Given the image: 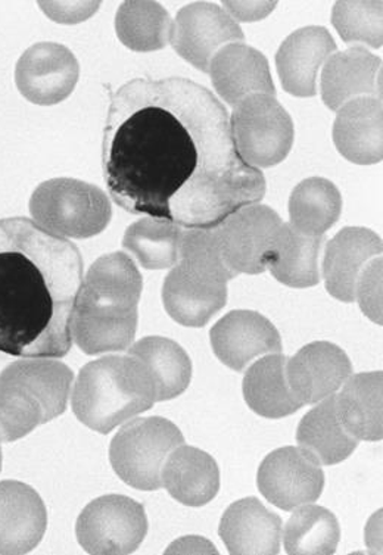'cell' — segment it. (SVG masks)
<instances>
[{
	"label": "cell",
	"mask_w": 383,
	"mask_h": 555,
	"mask_svg": "<svg viewBox=\"0 0 383 555\" xmlns=\"http://www.w3.org/2000/svg\"><path fill=\"white\" fill-rule=\"evenodd\" d=\"M102 167L118 207L187 230L216 229L266 195L265 176L234 146L228 109L188 78H135L113 94Z\"/></svg>",
	"instance_id": "6da1fadb"
},
{
	"label": "cell",
	"mask_w": 383,
	"mask_h": 555,
	"mask_svg": "<svg viewBox=\"0 0 383 555\" xmlns=\"http://www.w3.org/2000/svg\"><path fill=\"white\" fill-rule=\"evenodd\" d=\"M84 285V258L72 242L30 218L0 220V352L63 359Z\"/></svg>",
	"instance_id": "7a4b0ae2"
},
{
	"label": "cell",
	"mask_w": 383,
	"mask_h": 555,
	"mask_svg": "<svg viewBox=\"0 0 383 555\" xmlns=\"http://www.w3.org/2000/svg\"><path fill=\"white\" fill-rule=\"evenodd\" d=\"M142 278L127 255L99 258L81 285L73 319V340L88 356L130 348L138 326Z\"/></svg>",
	"instance_id": "3957f363"
},
{
	"label": "cell",
	"mask_w": 383,
	"mask_h": 555,
	"mask_svg": "<svg viewBox=\"0 0 383 555\" xmlns=\"http://www.w3.org/2000/svg\"><path fill=\"white\" fill-rule=\"evenodd\" d=\"M155 402L150 373L133 356H110L86 364L72 395L78 421L102 435L145 413Z\"/></svg>",
	"instance_id": "277c9868"
},
{
	"label": "cell",
	"mask_w": 383,
	"mask_h": 555,
	"mask_svg": "<svg viewBox=\"0 0 383 555\" xmlns=\"http://www.w3.org/2000/svg\"><path fill=\"white\" fill-rule=\"evenodd\" d=\"M220 250L213 230H184L179 261L163 287L164 307L187 327H204L228 302V282L237 278Z\"/></svg>",
	"instance_id": "5b68a950"
},
{
	"label": "cell",
	"mask_w": 383,
	"mask_h": 555,
	"mask_svg": "<svg viewBox=\"0 0 383 555\" xmlns=\"http://www.w3.org/2000/svg\"><path fill=\"white\" fill-rule=\"evenodd\" d=\"M74 374L60 361H16L0 373V441L14 442L67 410Z\"/></svg>",
	"instance_id": "8992f818"
},
{
	"label": "cell",
	"mask_w": 383,
	"mask_h": 555,
	"mask_svg": "<svg viewBox=\"0 0 383 555\" xmlns=\"http://www.w3.org/2000/svg\"><path fill=\"white\" fill-rule=\"evenodd\" d=\"M183 443L179 427L167 418H136L127 423L111 442V466L131 488L158 491L163 488L161 473L168 455Z\"/></svg>",
	"instance_id": "52a82bcc"
},
{
	"label": "cell",
	"mask_w": 383,
	"mask_h": 555,
	"mask_svg": "<svg viewBox=\"0 0 383 555\" xmlns=\"http://www.w3.org/2000/svg\"><path fill=\"white\" fill-rule=\"evenodd\" d=\"M40 228L56 236L86 240L104 232L111 220L108 197L101 189L77 180L44 183L31 201Z\"/></svg>",
	"instance_id": "ba28073f"
},
{
	"label": "cell",
	"mask_w": 383,
	"mask_h": 555,
	"mask_svg": "<svg viewBox=\"0 0 383 555\" xmlns=\"http://www.w3.org/2000/svg\"><path fill=\"white\" fill-rule=\"evenodd\" d=\"M230 126L239 155L254 168L278 166L294 143L291 115L269 94H254L234 106Z\"/></svg>",
	"instance_id": "9c48e42d"
},
{
	"label": "cell",
	"mask_w": 383,
	"mask_h": 555,
	"mask_svg": "<svg viewBox=\"0 0 383 555\" xmlns=\"http://www.w3.org/2000/svg\"><path fill=\"white\" fill-rule=\"evenodd\" d=\"M145 508L125 495H105L86 505L78 516V544L88 554L123 555L135 553L145 540Z\"/></svg>",
	"instance_id": "30bf717a"
},
{
	"label": "cell",
	"mask_w": 383,
	"mask_h": 555,
	"mask_svg": "<svg viewBox=\"0 0 383 555\" xmlns=\"http://www.w3.org/2000/svg\"><path fill=\"white\" fill-rule=\"evenodd\" d=\"M282 218L267 205H250L213 229L221 258L237 274L265 273L267 255L275 244Z\"/></svg>",
	"instance_id": "8fae6325"
},
{
	"label": "cell",
	"mask_w": 383,
	"mask_h": 555,
	"mask_svg": "<svg viewBox=\"0 0 383 555\" xmlns=\"http://www.w3.org/2000/svg\"><path fill=\"white\" fill-rule=\"evenodd\" d=\"M244 40V31L232 16L209 2L191 3L180 10L171 31L176 52L203 73H209V64L221 49Z\"/></svg>",
	"instance_id": "7c38bea8"
},
{
	"label": "cell",
	"mask_w": 383,
	"mask_h": 555,
	"mask_svg": "<svg viewBox=\"0 0 383 555\" xmlns=\"http://www.w3.org/2000/svg\"><path fill=\"white\" fill-rule=\"evenodd\" d=\"M257 485L269 503L292 512L320 499L324 473L303 448L285 447L267 455L259 466Z\"/></svg>",
	"instance_id": "4fadbf2b"
},
{
	"label": "cell",
	"mask_w": 383,
	"mask_h": 555,
	"mask_svg": "<svg viewBox=\"0 0 383 555\" xmlns=\"http://www.w3.org/2000/svg\"><path fill=\"white\" fill-rule=\"evenodd\" d=\"M209 336L217 359L234 372H244L257 357L282 351L278 328L255 311L229 312L214 324Z\"/></svg>",
	"instance_id": "5bb4252c"
},
{
	"label": "cell",
	"mask_w": 383,
	"mask_h": 555,
	"mask_svg": "<svg viewBox=\"0 0 383 555\" xmlns=\"http://www.w3.org/2000/svg\"><path fill=\"white\" fill-rule=\"evenodd\" d=\"M352 374L347 353L331 343L308 344L286 363L288 384L303 405L327 400Z\"/></svg>",
	"instance_id": "9a60e30c"
},
{
	"label": "cell",
	"mask_w": 383,
	"mask_h": 555,
	"mask_svg": "<svg viewBox=\"0 0 383 555\" xmlns=\"http://www.w3.org/2000/svg\"><path fill=\"white\" fill-rule=\"evenodd\" d=\"M47 528V507L35 489L16 480L0 482V554L30 553Z\"/></svg>",
	"instance_id": "2e32d148"
},
{
	"label": "cell",
	"mask_w": 383,
	"mask_h": 555,
	"mask_svg": "<svg viewBox=\"0 0 383 555\" xmlns=\"http://www.w3.org/2000/svg\"><path fill=\"white\" fill-rule=\"evenodd\" d=\"M382 241L372 230L345 228L329 241L323 258V279L329 294L337 301H356V287L362 270L382 255Z\"/></svg>",
	"instance_id": "e0dca14e"
},
{
	"label": "cell",
	"mask_w": 383,
	"mask_h": 555,
	"mask_svg": "<svg viewBox=\"0 0 383 555\" xmlns=\"http://www.w3.org/2000/svg\"><path fill=\"white\" fill-rule=\"evenodd\" d=\"M335 51V40L324 27L310 26L292 33L276 53L283 89L292 96H316L317 73Z\"/></svg>",
	"instance_id": "ac0fdd59"
},
{
	"label": "cell",
	"mask_w": 383,
	"mask_h": 555,
	"mask_svg": "<svg viewBox=\"0 0 383 555\" xmlns=\"http://www.w3.org/2000/svg\"><path fill=\"white\" fill-rule=\"evenodd\" d=\"M214 89L230 106L254 94L276 96L269 61L257 49L233 43L221 49L209 64Z\"/></svg>",
	"instance_id": "d6986e66"
},
{
	"label": "cell",
	"mask_w": 383,
	"mask_h": 555,
	"mask_svg": "<svg viewBox=\"0 0 383 555\" xmlns=\"http://www.w3.org/2000/svg\"><path fill=\"white\" fill-rule=\"evenodd\" d=\"M382 60L368 49L354 47L329 56L321 73V99L340 111L358 98L381 99Z\"/></svg>",
	"instance_id": "ffe728a7"
},
{
	"label": "cell",
	"mask_w": 383,
	"mask_h": 555,
	"mask_svg": "<svg viewBox=\"0 0 383 555\" xmlns=\"http://www.w3.org/2000/svg\"><path fill=\"white\" fill-rule=\"evenodd\" d=\"M218 533L230 554L275 555L280 553L282 520L251 496L226 509Z\"/></svg>",
	"instance_id": "44dd1931"
},
{
	"label": "cell",
	"mask_w": 383,
	"mask_h": 555,
	"mask_svg": "<svg viewBox=\"0 0 383 555\" xmlns=\"http://www.w3.org/2000/svg\"><path fill=\"white\" fill-rule=\"evenodd\" d=\"M333 142L348 162L370 166L382 162V101L358 98L336 115Z\"/></svg>",
	"instance_id": "7402d4cb"
},
{
	"label": "cell",
	"mask_w": 383,
	"mask_h": 555,
	"mask_svg": "<svg viewBox=\"0 0 383 555\" xmlns=\"http://www.w3.org/2000/svg\"><path fill=\"white\" fill-rule=\"evenodd\" d=\"M161 479L173 499L189 507L212 503L220 489V470L212 455L187 446L168 455Z\"/></svg>",
	"instance_id": "603a6c76"
},
{
	"label": "cell",
	"mask_w": 383,
	"mask_h": 555,
	"mask_svg": "<svg viewBox=\"0 0 383 555\" xmlns=\"http://www.w3.org/2000/svg\"><path fill=\"white\" fill-rule=\"evenodd\" d=\"M324 236H308L291 223H283L267 255L266 269L276 281L296 289L319 285V258Z\"/></svg>",
	"instance_id": "cb8c5ba5"
},
{
	"label": "cell",
	"mask_w": 383,
	"mask_h": 555,
	"mask_svg": "<svg viewBox=\"0 0 383 555\" xmlns=\"http://www.w3.org/2000/svg\"><path fill=\"white\" fill-rule=\"evenodd\" d=\"M296 441L320 466H333L344 462L358 446L357 439L342 425L335 395H331L304 415Z\"/></svg>",
	"instance_id": "d4e9b609"
},
{
	"label": "cell",
	"mask_w": 383,
	"mask_h": 555,
	"mask_svg": "<svg viewBox=\"0 0 383 555\" xmlns=\"http://www.w3.org/2000/svg\"><path fill=\"white\" fill-rule=\"evenodd\" d=\"M382 372L360 373L345 382L336 395L342 425L357 441L382 439Z\"/></svg>",
	"instance_id": "484cf974"
},
{
	"label": "cell",
	"mask_w": 383,
	"mask_h": 555,
	"mask_svg": "<svg viewBox=\"0 0 383 555\" xmlns=\"http://www.w3.org/2000/svg\"><path fill=\"white\" fill-rule=\"evenodd\" d=\"M286 363L288 359L282 353H269L251 365L245 374L246 404L261 417H286L303 406L288 384Z\"/></svg>",
	"instance_id": "4316f807"
},
{
	"label": "cell",
	"mask_w": 383,
	"mask_h": 555,
	"mask_svg": "<svg viewBox=\"0 0 383 555\" xmlns=\"http://www.w3.org/2000/svg\"><path fill=\"white\" fill-rule=\"evenodd\" d=\"M129 356L145 365L154 384L156 402L175 400L191 384V359L175 340L150 336L135 344Z\"/></svg>",
	"instance_id": "83f0119b"
},
{
	"label": "cell",
	"mask_w": 383,
	"mask_h": 555,
	"mask_svg": "<svg viewBox=\"0 0 383 555\" xmlns=\"http://www.w3.org/2000/svg\"><path fill=\"white\" fill-rule=\"evenodd\" d=\"M341 211V193L323 177H310L292 191L291 224L308 236H324L340 220Z\"/></svg>",
	"instance_id": "f1b7e54d"
},
{
	"label": "cell",
	"mask_w": 383,
	"mask_h": 555,
	"mask_svg": "<svg viewBox=\"0 0 383 555\" xmlns=\"http://www.w3.org/2000/svg\"><path fill=\"white\" fill-rule=\"evenodd\" d=\"M341 528L335 514L319 505H301L288 520L283 542L288 554L331 555L340 544Z\"/></svg>",
	"instance_id": "f546056e"
},
{
	"label": "cell",
	"mask_w": 383,
	"mask_h": 555,
	"mask_svg": "<svg viewBox=\"0 0 383 555\" xmlns=\"http://www.w3.org/2000/svg\"><path fill=\"white\" fill-rule=\"evenodd\" d=\"M184 230L170 221L145 218L127 229L123 246L148 270H164L179 261Z\"/></svg>",
	"instance_id": "4dcf8cb0"
},
{
	"label": "cell",
	"mask_w": 383,
	"mask_h": 555,
	"mask_svg": "<svg viewBox=\"0 0 383 555\" xmlns=\"http://www.w3.org/2000/svg\"><path fill=\"white\" fill-rule=\"evenodd\" d=\"M171 31L170 15L158 3H125L118 12L119 39L135 51H158L167 47Z\"/></svg>",
	"instance_id": "1f68e13d"
},
{
	"label": "cell",
	"mask_w": 383,
	"mask_h": 555,
	"mask_svg": "<svg viewBox=\"0 0 383 555\" xmlns=\"http://www.w3.org/2000/svg\"><path fill=\"white\" fill-rule=\"evenodd\" d=\"M39 78H37V104H58L73 92L77 83L78 65L67 48L60 44H40L35 48Z\"/></svg>",
	"instance_id": "d6a6232c"
},
{
	"label": "cell",
	"mask_w": 383,
	"mask_h": 555,
	"mask_svg": "<svg viewBox=\"0 0 383 555\" xmlns=\"http://www.w3.org/2000/svg\"><path fill=\"white\" fill-rule=\"evenodd\" d=\"M332 24L345 43L382 48V2H336Z\"/></svg>",
	"instance_id": "836d02e7"
},
{
	"label": "cell",
	"mask_w": 383,
	"mask_h": 555,
	"mask_svg": "<svg viewBox=\"0 0 383 555\" xmlns=\"http://www.w3.org/2000/svg\"><path fill=\"white\" fill-rule=\"evenodd\" d=\"M356 299L360 304L362 312L382 324V258L370 261L362 270L356 287Z\"/></svg>",
	"instance_id": "e575fe53"
},
{
	"label": "cell",
	"mask_w": 383,
	"mask_h": 555,
	"mask_svg": "<svg viewBox=\"0 0 383 555\" xmlns=\"http://www.w3.org/2000/svg\"><path fill=\"white\" fill-rule=\"evenodd\" d=\"M225 7L232 12L234 22H258L265 18L271 11L275 10L276 2L266 3H246V2H225Z\"/></svg>",
	"instance_id": "d590c367"
},
{
	"label": "cell",
	"mask_w": 383,
	"mask_h": 555,
	"mask_svg": "<svg viewBox=\"0 0 383 555\" xmlns=\"http://www.w3.org/2000/svg\"><path fill=\"white\" fill-rule=\"evenodd\" d=\"M181 541L187 542L188 546H191V548H195L196 553H204V550H207L208 553L217 554L214 545L209 544V542L205 540H200V538H184V540ZM188 546L175 544L170 546V550H168L167 553H181V551L188 548Z\"/></svg>",
	"instance_id": "8d00e7d4"
},
{
	"label": "cell",
	"mask_w": 383,
	"mask_h": 555,
	"mask_svg": "<svg viewBox=\"0 0 383 555\" xmlns=\"http://www.w3.org/2000/svg\"><path fill=\"white\" fill-rule=\"evenodd\" d=\"M0 472H2V448H0Z\"/></svg>",
	"instance_id": "74e56055"
}]
</instances>
